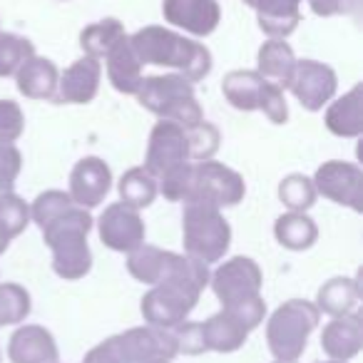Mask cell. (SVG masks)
I'll return each mask as SVG.
<instances>
[{
  "label": "cell",
  "instance_id": "cell-20",
  "mask_svg": "<svg viewBox=\"0 0 363 363\" xmlns=\"http://www.w3.org/2000/svg\"><path fill=\"white\" fill-rule=\"evenodd\" d=\"M105 67H107V80L112 82L117 92L122 95H135L142 85V62L140 57L135 55L130 45V35L122 38L120 43L112 45V50L107 52L105 57Z\"/></svg>",
  "mask_w": 363,
  "mask_h": 363
},
{
  "label": "cell",
  "instance_id": "cell-40",
  "mask_svg": "<svg viewBox=\"0 0 363 363\" xmlns=\"http://www.w3.org/2000/svg\"><path fill=\"white\" fill-rule=\"evenodd\" d=\"M177 338V348L179 353H187V356H197L204 353V341H202V326L192 321H182L179 326L172 328Z\"/></svg>",
  "mask_w": 363,
  "mask_h": 363
},
{
  "label": "cell",
  "instance_id": "cell-37",
  "mask_svg": "<svg viewBox=\"0 0 363 363\" xmlns=\"http://www.w3.org/2000/svg\"><path fill=\"white\" fill-rule=\"evenodd\" d=\"M23 169V155L16 145H0V202L16 192V179Z\"/></svg>",
  "mask_w": 363,
  "mask_h": 363
},
{
  "label": "cell",
  "instance_id": "cell-39",
  "mask_svg": "<svg viewBox=\"0 0 363 363\" xmlns=\"http://www.w3.org/2000/svg\"><path fill=\"white\" fill-rule=\"evenodd\" d=\"M222 308H229V311L244 323V328H247L249 333L262 326L264 316H267V303H264L262 296L247 298V301H239V303H234V306H222Z\"/></svg>",
  "mask_w": 363,
  "mask_h": 363
},
{
  "label": "cell",
  "instance_id": "cell-46",
  "mask_svg": "<svg viewBox=\"0 0 363 363\" xmlns=\"http://www.w3.org/2000/svg\"><path fill=\"white\" fill-rule=\"evenodd\" d=\"M57 363H60V361H57Z\"/></svg>",
  "mask_w": 363,
  "mask_h": 363
},
{
  "label": "cell",
  "instance_id": "cell-11",
  "mask_svg": "<svg viewBox=\"0 0 363 363\" xmlns=\"http://www.w3.org/2000/svg\"><path fill=\"white\" fill-rule=\"evenodd\" d=\"M286 90H291V95L301 102L303 110L318 112L336 97L338 77L333 67L318 60H296V67L286 82Z\"/></svg>",
  "mask_w": 363,
  "mask_h": 363
},
{
  "label": "cell",
  "instance_id": "cell-9",
  "mask_svg": "<svg viewBox=\"0 0 363 363\" xmlns=\"http://www.w3.org/2000/svg\"><path fill=\"white\" fill-rule=\"evenodd\" d=\"M316 194L328 202L348 207L353 212H363V172L353 162L328 160L313 174Z\"/></svg>",
  "mask_w": 363,
  "mask_h": 363
},
{
  "label": "cell",
  "instance_id": "cell-23",
  "mask_svg": "<svg viewBox=\"0 0 363 363\" xmlns=\"http://www.w3.org/2000/svg\"><path fill=\"white\" fill-rule=\"evenodd\" d=\"M294 67H296V55H294L291 45L281 38H269L257 52V72L269 82H277L279 87H286L289 77H291Z\"/></svg>",
  "mask_w": 363,
  "mask_h": 363
},
{
  "label": "cell",
  "instance_id": "cell-3",
  "mask_svg": "<svg viewBox=\"0 0 363 363\" xmlns=\"http://www.w3.org/2000/svg\"><path fill=\"white\" fill-rule=\"evenodd\" d=\"M130 45L142 65L172 67L189 82H199L212 72V52L204 43L184 38L164 26L140 28L130 38Z\"/></svg>",
  "mask_w": 363,
  "mask_h": 363
},
{
  "label": "cell",
  "instance_id": "cell-1",
  "mask_svg": "<svg viewBox=\"0 0 363 363\" xmlns=\"http://www.w3.org/2000/svg\"><path fill=\"white\" fill-rule=\"evenodd\" d=\"M157 192L167 202L207 204V207H237L247 194V184L239 172L222 162H184L157 179Z\"/></svg>",
  "mask_w": 363,
  "mask_h": 363
},
{
  "label": "cell",
  "instance_id": "cell-13",
  "mask_svg": "<svg viewBox=\"0 0 363 363\" xmlns=\"http://www.w3.org/2000/svg\"><path fill=\"white\" fill-rule=\"evenodd\" d=\"M112 189V169L100 157H85L72 167L70 174V199L82 209H95L105 202Z\"/></svg>",
  "mask_w": 363,
  "mask_h": 363
},
{
  "label": "cell",
  "instance_id": "cell-2",
  "mask_svg": "<svg viewBox=\"0 0 363 363\" xmlns=\"http://www.w3.org/2000/svg\"><path fill=\"white\" fill-rule=\"evenodd\" d=\"M209 267L197 259L179 254L172 274L164 281L155 284L142 296L140 311L147 326L174 328L182 321H187L189 313L199 303L202 291L209 286Z\"/></svg>",
  "mask_w": 363,
  "mask_h": 363
},
{
  "label": "cell",
  "instance_id": "cell-41",
  "mask_svg": "<svg viewBox=\"0 0 363 363\" xmlns=\"http://www.w3.org/2000/svg\"><path fill=\"white\" fill-rule=\"evenodd\" d=\"M313 16L333 18V16H353L361 8V0H308Z\"/></svg>",
  "mask_w": 363,
  "mask_h": 363
},
{
  "label": "cell",
  "instance_id": "cell-18",
  "mask_svg": "<svg viewBox=\"0 0 363 363\" xmlns=\"http://www.w3.org/2000/svg\"><path fill=\"white\" fill-rule=\"evenodd\" d=\"M257 13L259 28L269 38L286 40L301 23V3L303 0H244Z\"/></svg>",
  "mask_w": 363,
  "mask_h": 363
},
{
  "label": "cell",
  "instance_id": "cell-43",
  "mask_svg": "<svg viewBox=\"0 0 363 363\" xmlns=\"http://www.w3.org/2000/svg\"><path fill=\"white\" fill-rule=\"evenodd\" d=\"M318 363H346V361H331V358H328V361H318Z\"/></svg>",
  "mask_w": 363,
  "mask_h": 363
},
{
  "label": "cell",
  "instance_id": "cell-35",
  "mask_svg": "<svg viewBox=\"0 0 363 363\" xmlns=\"http://www.w3.org/2000/svg\"><path fill=\"white\" fill-rule=\"evenodd\" d=\"M0 222L11 232L13 239L21 237L28 224H30V207L26 204V199H21L16 192L8 194V197L0 202Z\"/></svg>",
  "mask_w": 363,
  "mask_h": 363
},
{
  "label": "cell",
  "instance_id": "cell-38",
  "mask_svg": "<svg viewBox=\"0 0 363 363\" xmlns=\"http://www.w3.org/2000/svg\"><path fill=\"white\" fill-rule=\"evenodd\" d=\"M259 112H264L274 125H286L289 105L284 97V87H279L277 82H267L262 92V102H259Z\"/></svg>",
  "mask_w": 363,
  "mask_h": 363
},
{
  "label": "cell",
  "instance_id": "cell-8",
  "mask_svg": "<svg viewBox=\"0 0 363 363\" xmlns=\"http://www.w3.org/2000/svg\"><path fill=\"white\" fill-rule=\"evenodd\" d=\"M209 286L222 306H234L247 298L262 296V269L249 257H232L209 274Z\"/></svg>",
  "mask_w": 363,
  "mask_h": 363
},
{
  "label": "cell",
  "instance_id": "cell-16",
  "mask_svg": "<svg viewBox=\"0 0 363 363\" xmlns=\"http://www.w3.org/2000/svg\"><path fill=\"white\" fill-rule=\"evenodd\" d=\"M321 348L331 361H351L363 351V318L351 311L333 316L321 331Z\"/></svg>",
  "mask_w": 363,
  "mask_h": 363
},
{
  "label": "cell",
  "instance_id": "cell-7",
  "mask_svg": "<svg viewBox=\"0 0 363 363\" xmlns=\"http://www.w3.org/2000/svg\"><path fill=\"white\" fill-rule=\"evenodd\" d=\"M182 244L184 254L202 264L222 262L232 244V227L222 209L207 204H184L182 214Z\"/></svg>",
  "mask_w": 363,
  "mask_h": 363
},
{
  "label": "cell",
  "instance_id": "cell-26",
  "mask_svg": "<svg viewBox=\"0 0 363 363\" xmlns=\"http://www.w3.org/2000/svg\"><path fill=\"white\" fill-rule=\"evenodd\" d=\"M274 237L289 252H306L316 244L318 227L306 212H286L274 224Z\"/></svg>",
  "mask_w": 363,
  "mask_h": 363
},
{
  "label": "cell",
  "instance_id": "cell-14",
  "mask_svg": "<svg viewBox=\"0 0 363 363\" xmlns=\"http://www.w3.org/2000/svg\"><path fill=\"white\" fill-rule=\"evenodd\" d=\"M162 16L164 23L189 35L207 38L217 30L222 8L217 0H162Z\"/></svg>",
  "mask_w": 363,
  "mask_h": 363
},
{
  "label": "cell",
  "instance_id": "cell-45",
  "mask_svg": "<svg viewBox=\"0 0 363 363\" xmlns=\"http://www.w3.org/2000/svg\"><path fill=\"white\" fill-rule=\"evenodd\" d=\"M160 363H172V361H160Z\"/></svg>",
  "mask_w": 363,
  "mask_h": 363
},
{
  "label": "cell",
  "instance_id": "cell-5",
  "mask_svg": "<svg viewBox=\"0 0 363 363\" xmlns=\"http://www.w3.org/2000/svg\"><path fill=\"white\" fill-rule=\"evenodd\" d=\"M137 102L160 120H172L182 127H192L204 120V110L194 95V85L179 72L142 77Z\"/></svg>",
  "mask_w": 363,
  "mask_h": 363
},
{
  "label": "cell",
  "instance_id": "cell-12",
  "mask_svg": "<svg viewBox=\"0 0 363 363\" xmlns=\"http://www.w3.org/2000/svg\"><path fill=\"white\" fill-rule=\"evenodd\" d=\"M97 234L107 249L120 254H130L132 249L142 247L147 237V227L142 222L140 212L122 202L105 207V212L97 219Z\"/></svg>",
  "mask_w": 363,
  "mask_h": 363
},
{
  "label": "cell",
  "instance_id": "cell-17",
  "mask_svg": "<svg viewBox=\"0 0 363 363\" xmlns=\"http://www.w3.org/2000/svg\"><path fill=\"white\" fill-rule=\"evenodd\" d=\"M8 358L11 363H57L60 348L45 326L26 323L8 341Z\"/></svg>",
  "mask_w": 363,
  "mask_h": 363
},
{
  "label": "cell",
  "instance_id": "cell-25",
  "mask_svg": "<svg viewBox=\"0 0 363 363\" xmlns=\"http://www.w3.org/2000/svg\"><path fill=\"white\" fill-rule=\"evenodd\" d=\"M361 298V289H358L356 279L348 277H333L318 289L316 303L318 313H326V316H346V313L356 311V303Z\"/></svg>",
  "mask_w": 363,
  "mask_h": 363
},
{
  "label": "cell",
  "instance_id": "cell-29",
  "mask_svg": "<svg viewBox=\"0 0 363 363\" xmlns=\"http://www.w3.org/2000/svg\"><path fill=\"white\" fill-rule=\"evenodd\" d=\"M122 38H127V30L117 18H105L100 23H92L80 33V48L87 57L102 60L107 52L112 50L115 43H120Z\"/></svg>",
  "mask_w": 363,
  "mask_h": 363
},
{
  "label": "cell",
  "instance_id": "cell-34",
  "mask_svg": "<svg viewBox=\"0 0 363 363\" xmlns=\"http://www.w3.org/2000/svg\"><path fill=\"white\" fill-rule=\"evenodd\" d=\"M72 199L62 189H48V192L38 194L30 204V222H35L38 227H45L50 219H55L57 214L67 212L72 207Z\"/></svg>",
  "mask_w": 363,
  "mask_h": 363
},
{
  "label": "cell",
  "instance_id": "cell-27",
  "mask_svg": "<svg viewBox=\"0 0 363 363\" xmlns=\"http://www.w3.org/2000/svg\"><path fill=\"white\" fill-rule=\"evenodd\" d=\"M117 192H120L122 204L137 209V212L152 207V202H155L157 194H160L157 192V179L145 167H132V169H127L125 174L120 177Z\"/></svg>",
  "mask_w": 363,
  "mask_h": 363
},
{
  "label": "cell",
  "instance_id": "cell-24",
  "mask_svg": "<svg viewBox=\"0 0 363 363\" xmlns=\"http://www.w3.org/2000/svg\"><path fill=\"white\" fill-rule=\"evenodd\" d=\"M267 82L269 80H264L257 70H232L224 75L222 92L232 107L242 112H257Z\"/></svg>",
  "mask_w": 363,
  "mask_h": 363
},
{
  "label": "cell",
  "instance_id": "cell-32",
  "mask_svg": "<svg viewBox=\"0 0 363 363\" xmlns=\"http://www.w3.org/2000/svg\"><path fill=\"white\" fill-rule=\"evenodd\" d=\"M35 55V45L16 33H0V77H16V72Z\"/></svg>",
  "mask_w": 363,
  "mask_h": 363
},
{
  "label": "cell",
  "instance_id": "cell-21",
  "mask_svg": "<svg viewBox=\"0 0 363 363\" xmlns=\"http://www.w3.org/2000/svg\"><path fill=\"white\" fill-rule=\"evenodd\" d=\"M202 326V341L204 351H217V353H234L247 343L249 331L244 323L234 316L229 308H222L214 316H209Z\"/></svg>",
  "mask_w": 363,
  "mask_h": 363
},
{
  "label": "cell",
  "instance_id": "cell-42",
  "mask_svg": "<svg viewBox=\"0 0 363 363\" xmlns=\"http://www.w3.org/2000/svg\"><path fill=\"white\" fill-rule=\"evenodd\" d=\"M11 242H13L11 232H8V229L3 227V222H0V254H6V252H8V247H11Z\"/></svg>",
  "mask_w": 363,
  "mask_h": 363
},
{
  "label": "cell",
  "instance_id": "cell-4",
  "mask_svg": "<svg viewBox=\"0 0 363 363\" xmlns=\"http://www.w3.org/2000/svg\"><path fill=\"white\" fill-rule=\"evenodd\" d=\"M92 229V217L87 209L72 204L67 212L40 227L43 242L52 252V272L65 281H77L92 269V252L87 234Z\"/></svg>",
  "mask_w": 363,
  "mask_h": 363
},
{
  "label": "cell",
  "instance_id": "cell-19",
  "mask_svg": "<svg viewBox=\"0 0 363 363\" xmlns=\"http://www.w3.org/2000/svg\"><path fill=\"white\" fill-rule=\"evenodd\" d=\"M57 80H60V72H57L55 62L48 60V57H40V55H33L30 60L23 62V67L16 72L18 92L26 95L28 100L55 102Z\"/></svg>",
  "mask_w": 363,
  "mask_h": 363
},
{
  "label": "cell",
  "instance_id": "cell-22",
  "mask_svg": "<svg viewBox=\"0 0 363 363\" xmlns=\"http://www.w3.org/2000/svg\"><path fill=\"white\" fill-rule=\"evenodd\" d=\"M323 125L336 137H346V140L361 137L363 135V87L356 85L343 97L328 102Z\"/></svg>",
  "mask_w": 363,
  "mask_h": 363
},
{
  "label": "cell",
  "instance_id": "cell-44",
  "mask_svg": "<svg viewBox=\"0 0 363 363\" xmlns=\"http://www.w3.org/2000/svg\"><path fill=\"white\" fill-rule=\"evenodd\" d=\"M274 363H291V361H274ZM294 363H296V361H294Z\"/></svg>",
  "mask_w": 363,
  "mask_h": 363
},
{
  "label": "cell",
  "instance_id": "cell-28",
  "mask_svg": "<svg viewBox=\"0 0 363 363\" xmlns=\"http://www.w3.org/2000/svg\"><path fill=\"white\" fill-rule=\"evenodd\" d=\"M169 254L160 247H152V244H142V247L132 249L127 254V272L132 274V279L147 284V286H155L160 284V279L164 277L167 262H169Z\"/></svg>",
  "mask_w": 363,
  "mask_h": 363
},
{
  "label": "cell",
  "instance_id": "cell-30",
  "mask_svg": "<svg viewBox=\"0 0 363 363\" xmlns=\"http://www.w3.org/2000/svg\"><path fill=\"white\" fill-rule=\"evenodd\" d=\"M316 187H313V179L301 172H294L286 174L279 182V199L289 212H308V209L316 204Z\"/></svg>",
  "mask_w": 363,
  "mask_h": 363
},
{
  "label": "cell",
  "instance_id": "cell-15",
  "mask_svg": "<svg viewBox=\"0 0 363 363\" xmlns=\"http://www.w3.org/2000/svg\"><path fill=\"white\" fill-rule=\"evenodd\" d=\"M102 80V62L95 57H80L75 60L57 80L55 102L65 105H87L97 97Z\"/></svg>",
  "mask_w": 363,
  "mask_h": 363
},
{
  "label": "cell",
  "instance_id": "cell-6",
  "mask_svg": "<svg viewBox=\"0 0 363 363\" xmlns=\"http://www.w3.org/2000/svg\"><path fill=\"white\" fill-rule=\"evenodd\" d=\"M318 308L306 298L284 301L267 321V343L277 361H298L308 346V336L318 326Z\"/></svg>",
  "mask_w": 363,
  "mask_h": 363
},
{
  "label": "cell",
  "instance_id": "cell-10",
  "mask_svg": "<svg viewBox=\"0 0 363 363\" xmlns=\"http://www.w3.org/2000/svg\"><path fill=\"white\" fill-rule=\"evenodd\" d=\"M184 162H189L187 130L172 120H160L150 132L145 169L150 172L155 179H160V177H164L167 172L184 164Z\"/></svg>",
  "mask_w": 363,
  "mask_h": 363
},
{
  "label": "cell",
  "instance_id": "cell-31",
  "mask_svg": "<svg viewBox=\"0 0 363 363\" xmlns=\"http://www.w3.org/2000/svg\"><path fill=\"white\" fill-rule=\"evenodd\" d=\"M30 308L33 301L26 286L16 281H0V328L23 323Z\"/></svg>",
  "mask_w": 363,
  "mask_h": 363
},
{
  "label": "cell",
  "instance_id": "cell-36",
  "mask_svg": "<svg viewBox=\"0 0 363 363\" xmlns=\"http://www.w3.org/2000/svg\"><path fill=\"white\" fill-rule=\"evenodd\" d=\"M26 132V115L16 100H0V145H16Z\"/></svg>",
  "mask_w": 363,
  "mask_h": 363
},
{
  "label": "cell",
  "instance_id": "cell-33",
  "mask_svg": "<svg viewBox=\"0 0 363 363\" xmlns=\"http://www.w3.org/2000/svg\"><path fill=\"white\" fill-rule=\"evenodd\" d=\"M187 130V142H189V162H204L212 160L219 150V130L212 125V122L202 120L192 127H184Z\"/></svg>",
  "mask_w": 363,
  "mask_h": 363
}]
</instances>
